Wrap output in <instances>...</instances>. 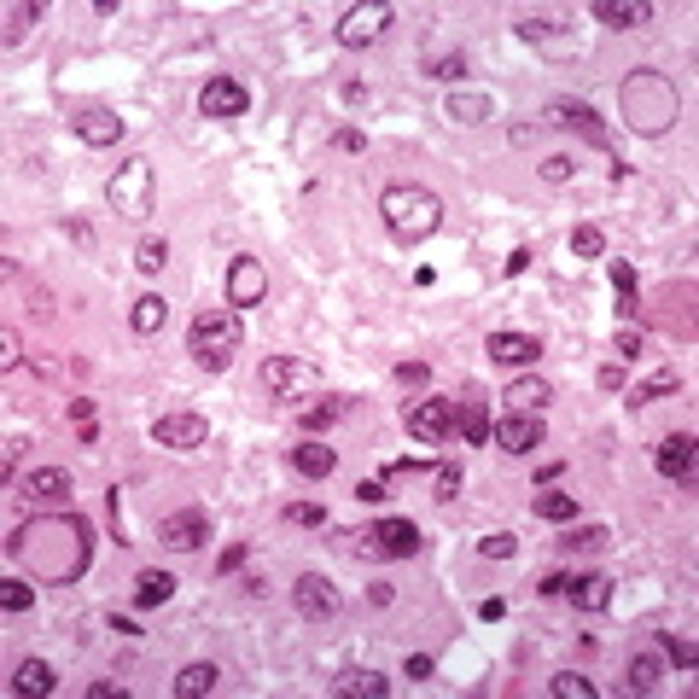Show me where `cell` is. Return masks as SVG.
Masks as SVG:
<instances>
[{
    "mask_svg": "<svg viewBox=\"0 0 699 699\" xmlns=\"http://www.w3.org/2000/svg\"><path fill=\"white\" fill-rule=\"evenodd\" d=\"M548 694H554V699H595V682H589V676H577V670H566V676H554V682H548Z\"/></svg>",
    "mask_w": 699,
    "mask_h": 699,
    "instance_id": "39",
    "label": "cell"
},
{
    "mask_svg": "<svg viewBox=\"0 0 699 699\" xmlns=\"http://www.w3.org/2000/svg\"><path fill=\"white\" fill-rule=\"evenodd\" d=\"M490 362H501V367H525V362H536L542 356V338L536 333H490Z\"/></svg>",
    "mask_w": 699,
    "mask_h": 699,
    "instance_id": "19",
    "label": "cell"
},
{
    "mask_svg": "<svg viewBox=\"0 0 699 699\" xmlns=\"http://www.w3.org/2000/svg\"><path fill=\"white\" fill-rule=\"evenodd\" d=\"M612 350H618L624 362H635V356H641V333H635V327H618V333H612Z\"/></svg>",
    "mask_w": 699,
    "mask_h": 699,
    "instance_id": "50",
    "label": "cell"
},
{
    "mask_svg": "<svg viewBox=\"0 0 699 699\" xmlns=\"http://www.w3.org/2000/svg\"><path fill=\"white\" fill-rule=\"evenodd\" d=\"M391 24H397V6H385V0H367V6H350V12L338 18L333 41L356 53V47H373V41L391 30Z\"/></svg>",
    "mask_w": 699,
    "mask_h": 699,
    "instance_id": "7",
    "label": "cell"
},
{
    "mask_svg": "<svg viewBox=\"0 0 699 699\" xmlns=\"http://www.w3.org/2000/svg\"><path fill=\"white\" fill-rule=\"evenodd\" d=\"M169 595H175V577H169V571H140V577H134V606H140V612L164 606Z\"/></svg>",
    "mask_w": 699,
    "mask_h": 699,
    "instance_id": "27",
    "label": "cell"
},
{
    "mask_svg": "<svg viewBox=\"0 0 699 699\" xmlns=\"http://www.w3.org/2000/svg\"><path fill=\"white\" fill-rule=\"evenodd\" d=\"M350 414V397H327V402H315V408H303V432H327L333 420H344Z\"/></svg>",
    "mask_w": 699,
    "mask_h": 699,
    "instance_id": "35",
    "label": "cell"
},
{
    "mask_svg": "<svg viewBox=\"0 0 699 699\" xmlns=\"http://www.w3.org/2000/svg\"><path fill=\"white\" fill-rule=\"evenodd\" d=\"M152 193H158V175L146 158H123L117 175L105 181V204L123 216V222H140V216H152Z\"/></svg>",
    "mask_w": 699,
    "mask_h": 699,
    "instance_id": "6",
    "label": "cell"
},
{
    "mask_svg": "<svg viewBox=\"0 0 699 699\" xmlns=\"http://www.w3.org/2000/svg\"><path fill=\"white\" fill-rule=\"evenodd\" d=\"M292 606H298L303 618L327 624V618H338V612H344V595H338L327 577H315V571H309V577H298V589H292Z\"/></svg>",
    "mask_w": 699,
    "mask_h": 699,
    "instance_id": "12",
    "label": "cell"
},
{
    "mask_svg": "<svg viewBox=\"0 0 699 699\" xmlns=\"http://www.w3.org/2000/svg\"><path fill=\"white\" fill-rule=\"evenodd\" d=\"M70 129H76V140H88V146H117L129 134V123L117 111H105V105H88V111L70 117Z\"/></svg>",
    "mask_w": 699,
    "mask_h": 699,
    "instance_id": "17",
    "label": "cell"
},
{
    "mask_svg": "<svg viewBox=\"0 0 699 699\" xmlns=\"http://www.w3.org/2000/svg\"><path fill=\"white\" fill-rule=\"evenodd\" d=\"M35 18H41V0H12L6 6V41H24Z\"/></svg>",
    "mask_w": 699,
    "mask_h": 699,
    "instance_id": "36",
    "label": "cell"
},
{
    "mask_svg": "<svg viewBox=\"0 0 699 699\" xmlns=\"http://www.w3.org/2000/svg\"><path fill=\"white\" fill-rule=\"evenodd\" d=\"M618 111L635 134H670L682 117V94L665 70H630V82L618 88Z\"/></svg>",
    "mask_w": 699,
    "mask_h": 699,
    "instance_id": "2",
    "label": "cell"
},
{
    "mask_svg": "<svg viewBox=\"0 0 699 699\" xmlns=\"http://www.w3.org/2000/svg\"><path fill=\"white\" fill-rule=\"evenodd\" d=\"M70 496H76V478L65 466H35L24 478V501H35V507H70Z\"/></svg>",
    "mask_w": 699,
    "mask_h": 699,
    "instance_id": "15",
    "label": "cell"
},
{
    "mask_svg": "<svg viewBox=\"0 0 699 699\" xmlns=\"http://www.w3.org/2000/svg\"><path fill=\"white\" fill-rule=\"evenodd\" d=\"M53 688H59V676H53V665H47V659H24V665L12 670V694H53Z\"/></svg>",
    "mask_w": 699,
    "mask_h": 699,
    "instance_id": "23",
    "label": "cell"
},
{
    "mask_svg": "<svg viewBox=\"0 0 699 699\" xmlns=\"http://www.w3.org/2000/svg\"><path fill=\"white\" fill-rule=\"evenodd\" d=\"M571 175H577V158H566V152H554V158H542V181H554V187H566Z\"/></svg>",
    "mask_w": 699,
    "mask_h": 699,
    "instance_id": "47",
    "label": "cell"
},
{
    "mask_svg": "<svg viewBox=\"0 0 699 699\" xmlns=\"http://www.w3.org/2000/svg\"><path fill=\"white\" fill-rule=\"evenodd\" d=\"M670 391H682V379H676V367H665V373H653L647 385H635V391H630V408H647V402L670 397Z\"/></svg>",
    "mask_w": 699,
    "mask_h": 699,
    "instance_id": "33",
    "label": "cell"
},
{
    "mask_svg": "<svg viewBox=\"0 0 699 699\" xmlns=\"http://www.w3.org/2000/svg\"><path fill=\"white\" fill-rule=\"evenodd\" d=\"M385 228L397 245H426L437 228H443V199H437L432 187H414V181H397V187H385Z\"/></svg>",
    "mask_w": 699,
    "mask_h": 699,
    "instance_id": "3",
    "label": "cell"
},
{
    "mask_svg": "<svg viewBox=\"0 0 699 699\" xmlns=\"http://www.w3.org/2000/svg\"><path fill=\"white\" fill-rule=\"evenodd\" d=\"M600 24H612V30H635V24H653V6L647 0H595L589 6Z\"/></svg>",
    "mask_w": 699,
    "mask_h": 699,
    "instance_id": "22",
    "label": "cell"
},
{
    "mask_svg": "<svg viewBox=\"0 0 699 699\" xmlns=\"http://www.w3.org/2000/svg\"><path fill=\"white\" fill-rule=\"evenodd\" d=\"M536 519L571 525V519H577V496H566V490H542V496H536Z\"/></svg>",
    "mask_w": 699,
    "mask_h": 699,
    "instance_id": "31",
    "label": "cell"
},
{
    "mask_svg": "<svg viewBox=\"0 0 699 699\" xmlns=\"http://www.w3.org/2000/svg\"><path fill=\"white\" fill-rule=\"evenodd\" d=\"M478 554H484V560H513V554H519V536H507V531L484 536V542H478Z\"/></svg>",
    "mask_w": 699,
    "mask_h": 699,
    "instance_id": "44",
    "label": "cell"
},
{
    "mask_svg": "<svg viewBox=\"0 0 699 699\" xmlns=\"http://www.w3.org/2000/svg\"><path fill=\"white\" fill-rule=\"evenodd\" d=\"M344 548L356 560H408V554H420V525L414 519H379L362 531H344Z\"/></svg>",
    "mask_w": 699,
    "mask_h": 699,
    "instance_id": "5",
    "label": "cell"
},
{
    "mask_svg": "<svg viewBox=\"0 0 699 699\" xmlns=\"http://www.w3.org/2000/svg\"><path fill=\"white\" fill-rule=\"evenodd\" d=\"M292 466H298L303 478H327V472L338 466V455L327 449V443H298V449H292Z\"/></svg>",
    "mask_w": 699,
    "mask_h": 699,
    "instance_id": "30",
    "label": "cell"
},
{
    "mask_svg": "<svg viewBox=\"0 0 699 699\" xmlns=\"http://www.w3.org/2000/svg\"><path fill=\"white\" fill-rule=\"evenodd\" d=\"M321 385V367L303 362V356H268L263 362V391L268 397H303Z\"/></svg>",
    "mask_w": 699,
    "mask_h": 699,
    "instance_id": "8",
    "label": "cell"
},
{
    "mask_svg": "<svg viewBox=\"0 0 699 699\" xmlns=\"http://www.w3.org/2000/svg\"><path fill=\"white\" fill-rule=\"evenodd\" d=\"M239 566H245V542H228V548H222V560H216V571H222V577H233Z\"/></svg>",
    "mask_w": 699,
    "mask_h": 699,
    "instance_id": "52",
    "label": "cell"
},
{
    "mask_svg": "<svg viewBox=\"0 0 699 699\" xmlns=\"http://www.w3.org/2000/svg\"><path fill=\"white\" fill-rule=\"evenodd\" d=\"M152 443H164V449H199V443H210V420L204 414H158L152 420Z\"/></svg>",
    "mask_w": 699,
    "mask_h": 699,
    "instance_id": "13",
    "label": "cell"
},
{
    "mask_svg": "<svg viewBox=\"0 0 699 699\" xmlns=\"http://www.w3.org/2000/svg\"><path fill=\"white\" fill-rule=\"evenodd\" d=\"M443 111H449L455 123H466V129H472V123H490V117H496V94H449V100H443Z\"/></svg>",
    "mask_w": 699,
    "mask_h": 699,
    "instance_id": "25",
    "label": "cell"
},
{
    "mask_svg": "<svg viewBox=\"0 0 699 699\" xmlns=\"http://www.w3.org/2000/svg\"><path fill=\"white\" fill-rule=\"evenodd\" d=\"M158 542H164L169 554H199L204 542H210V513H204V507L169 513L164 525H158Z\"/></svg>",
    "mask_w": 699,
    "mask_h": 699,
    "instance_id": "9",
    "label": "cell"
},
{
    "mask_svg": "<svg viewBox=\"0 0 699 699\" xmlns=\"http://www.w3.org/2000/svg\"><path fill=\"white\" fill-rule=\"evenodd\" d=\"M333 146H344V152H362V129H338Z\"/></svg>",
    "mask_w": 699,
    "mask_h": 699,
    "instance_id": "58",
    "label": "cell"
},
{
    "mask_svg": "<svg viewBox=\"0 0 699 699\" xmlns=\"http://www.w3.org/2000/svg\"><path fill=\"white\" fill-rule=\"evenodd\" d=\"M286 519L292 525H327V507L321 501H298V507H286Z\"/></svg>",
    "mask_w": 699,
    "mask_h": 699,
    "instance_id": "49",
    "label": "cell"
},
{
    "mask_svg": "<svg viewBox=\"0 0 699 699\" xmlns=\"http://www.w3.org/2000/svg\"><path fill=\"white\" fill-rule=\"evenodd\" d=\"M694 437L688 432H676V437H665V443H659V449H653V466H659V472H665V478H676V484H688V478H694Z\"/></svg>",
    "mask_w": 699,
    "mask_h": 699,
    "instance_id": "18",
    "label": "cell"
},
{
    "mask_svg": "<svg viewBox=\"0 0 699 699\" xmlns=\"http://www.w3.org/2000/svg\"><path fill=\"white\" fill-rule=\"evenodd\" d=\"M35 583H0V612H30Z\"/></svg>",
    "mask_w": 699,
    "mask_h": 699,
    "instance_id": "43",
    "label": "cell"
},
{
    "mask_svg": "<svg viewBox=\"0 0 699 699\" xmlns=\"http://www.w3.org/2000/svg\"><path fill=\"white\" fill-rule=\"evenodd\" d=\"M461 70H466V53H455V47H449V53H432V59H426V76H432V82H455Z\"/></svg>",
    "mask_w": 699,
    "mask_h": 699,
    "instance_id": "40",
    "label": "cell"
},
{
    "mask_svg": "<svg viewBox=\"0 0 699 699\" xmlns=\"http://www.w3.org/2000/svg\"><path fill=\"white\" fill-rule=\"evenodd\" d=\"M566 571H548V577H542V583H536V595H566Z\"/></svg>",
    "mask_w": 699,
    "mask_h": 699,
    "instance_id": "54",
    "label": "cell"
},
{
    "mask_svg": "<svg viewBox=\"0 0 699 699\" xmlns=\"http://www.w3.org/2000/svg\"><path fill=\"white\" fill-rule=\"evenodd\" d=\"M402 670H408V682H432V659H426V653H414Z\"/></svg>",
    "mask_w": 699,
    "mask_h": 699,
    "instance_id": "53",
    "label": "cell"
},
{
    "mask_svg": "<svg viewBox=\"0 0 699 699\" xmlns=\"http://www.w3.org/2000/svg\"><path fill=\"white\" fill-rule=\"evenodd\" d=\"M566 595H571L577 612H606V606H612V577H606V571H583V577L566 583Z\"/></svg>",
    "mask_w": 699,
    "mask_h": 699,
    "instance_id": "20",
    "label": "cell"
},
{
    "mask_svg": "<svg viewBox=\"0 0 699 699\" xmlns=\"http://www.w3.org/2000/svg\"><path fill=\"white\" fill-rule=\"evenodd\" d=\"M630 379H624V367H600V391H624Z\"/></svg>",
    "mask_w": 699,
    "mask_h": 699,
    "instance_id": "56",
    "label": "cell"
},
{
    "mask_svg": "<svg viewBox=\"0 0 699 699\" xmlns=\"http://www.w3.org/2000/svg\"><path fill=\"white\" fill-rule=\"evenodd\" d=\"M199 111L228 123V117H245V111H251V94H245V82H233V76H210L204 94H199Z\"/></svg>",
    "mask_w": 699,
    "mask_h": 699,
    "instance_id": "14",
    "label": "cell"
},
{
    "mask_svg": "<svg viewBox=\"0 0 699 699\" xmlns=\"http://www.w3.org/2000/svg\"><path fill=\"white\" fill-rule=\"evenodd\" d=\"M659 641H665V653H670V659H676V665H682V670H688V665H694V659H699V647H694V641H688V635L665 630V635H659Z\"/></svg>",
    "mask_w": 699,
    "mask_h": 699,
    "instance_id": "46",
    "label": "cell"
},
{
    "mask_svg": "<svg viewBox=\"0 0 699 699\" xmlns=\"http://www.w3.org/2000/svg\"><path fill=\"white\" fill-rule=\"evenodd\" d=\"M216 676H222V670L210 665V659H199V665H187L181 676H175V694H181V699H204V694H216Z\"/></svg>",
    "mask_w": 699,
    "mask_h": 699,
    "instance_id": "29",
    "label": "cell"
},
{
    "mask_svg": "<svg viewBox=\"0 0 699 699\" xmlns=\"http://www.w3.org/2000/svg\"><path fill=\"white\" fill-rule=\"evenodd\" d=\"M0 367H6V373L18 367V333H6V338H0Z\"/></svg>",
    "mask_w": 699,
    "mask_h": 699,
    "instance_id": "55",
    "label": "cell"
},
{
    "mask_svg": "<svg viewBox=\"0 0 699 699\" xmlns=\"http://www.w3.org/2000/svg\"><path fill=\"white\" fill-rule=\"evenodd\" d=\"M164 263H169V239H158V233H152V239H140V251H134V268H140V274H158Z\"/></svg>",
    "mask_w": 699,
    "mask_h": 699,
    "instance_id": "37",
    "label": "cell"
},
{
    "mask_svg": "<svg viewBox=\"0 0 699 699\" xmlns=\"http://www.w3.org/2000/svg\"><path fill=\"white\" fill-rule=\"evenodd\" d=\"M455 432H461L466 443H490L496 420H490V408H484V402H461V408H455Z\"/></svg>",
    "mask_w": 699,
    "mask_h": 699,
    "instance_id": "26",
    "label": "cell"
},
{
    "mask_svg": "<svg viewBox=\"0 0 699 699\" xmlns=\"http://www.w3.org/2000/svg\"><path fill=\"white\" fill-rule=\"evenodd\" d=\"M659 682H665V665H659L653 653H635L630 659V688L635 694H659Z\"/></svg>",
    "mask_w": 699,
    "mask_h": 699,
    "instance_id": "32",
    "label": "cell"
},
{
    "mask_svg": "<svg viewBox=\"0 0 699 699\" xmlns=\"http://www.w3.org/2000/svg\"><path fill=\"white\" fill-rule=\"evenodd\" d=\"M426 379H432V367H426V362H402L397 367V385H414V391H420Z\"/></svg>",
    "mask_w": 699,
    "mask_h": 699,
    "instance_id": "51",
    "label": "cell"
},
{
    "mask_svg": "<svg viewBox=\"0 0 699 699\" xmlns=\"http://www.w3.org/2000/svg\"><path fill=\"white\" fill-rule=\"evenodd\" d=\"M239 344H245L239 309H204V315H193V327H187V350H193V362L210 367V373H222Z\"/></svg>",
    "mask_w": 699,
    "mask_h": 699,
    "instance_id": "4",
    "label": "cell"
},
{
    "mask_svg": "<svg viewBox=\"0 0 699 699\" xmlns=\"http://www.w3.org/2000/svg\"><path fill=\"white\" fill-rule=\"evenodd\" d=\"M542 414H525V408H513V414H501L496 420V443L507 455H531L536 443H542Z\"/></svg>",
    "mask_w": 699,
    "mask_h": 699,
    "instance_id": "16",
    "label": "cell"
},
{
    "mask_svg": "<svg viewBox=\"0 0 699 699\" xmlns=\"http://www.w3.org/2000/svg\"><path fill=\"white\" fill-rule=\"evenodd\" d=\"M548 117H554L560 129H577L583 140H606V123L595 117V105H583V100H554L548 105Z\"/></svg>",
    "mask_w": 699,
    "mask_h": 699,
    "instance_id": "21",
    "label": "cell"
},
{
    "mask_svg": "<svg viewBox=\"0 0 699 699\" xmlns=\"http://www.w3.org/2000/svg\"><path fill=\"white\" fill-rule=\"evenodd\" d=\"M408 432L420 437V443H449V437H455V402L420 397L408 408Z\"/></svg>",
    "mask_w": 699,
    "mask_h": 699,
    "instance_id": "11",
    "label": "cell"
},
{
    "mask_svg": "<svg viewBox=\"0 0 699 699\" xmlns=\"http://www.w3.org/2000/svg\"><path fill=\"white\" fill-rule=\"evenodd\" d=\"M70 420H76V426H88V420H94V402H88V397H70Z\"/></svg>",
    "mask_w": 699,
    "mask_h": 699,
    "instance_id": "57",
    "label": "cell"
},
{
    "mask_svg": "<svg viewBox=\"0 0 699 699\" xmlns=\"http://www.w3.org/2000/svg\"><path fill=\"white\" fill-rule=\"evenodd\" d=\"M507 397H513V408H525V414H542V408L554 402V391H548L542 379H513V391H507Z\"/></svg>",
    "mask_w": 699,
    "mask_h": 699,
    "instance_id": "34",
    "label": "cell"
},
{
    "mask_svg": "<svg viewBox=\"0 0 699 699\" xmlns=\"http://www.w3.org/2000/svg\"><path fill=\"white\" fill-rule=\"evenodd\" d=\"M268 298V274H263V263L257 257H233L228 263V309H257V303Z\"/></svg>",
    "mask_w": 699,
    "mask_h": 699,
    "instance_id": "10",
    "label": "cell"
},
{
    "mask_svg": "<svg viewBox=\"0 0 699 699\" xmlns=\"http://www.w3.org/2000/svg\"><path fill=\"white\" fill-rule=\"evenodd\" d=\"M338 694L344 699H385L391 694V676H379V670H350V676H338Z\"/></svg>",
    "mask_w": 699,
    "mask_h": 699,
    "instance_id": "28",
    "label": "cell"
},
{
    "mask_svg": "<svg viewBox=\"0 0 699 699\" xmlns=\"http://www.w3.org/2000/svg\"><path fill=\"white\" fill-rule=\"evenodd\" d=\"M88 536H94L88 519H76V513H41L6 536V554L24 560L35 583H76L88 571Z\"/></svg>",
    "mask_w": 699,
    "mask_h": 699,
    "instance_id": "1",
    "label": "cell"
},
{
    "mask_svg": "<svg viewBox=\"0 0 699 699\" xmlns=\"http://www.w3.org/2000/svg\"><path fill=\"white\" fill-rule=\"evenodd\" d=\"M356 496H362V501H385V478H367Z\"/></svg>",
    "mask_w": 699,
    "mask_h": 699,
    "instance_id": "59",
    "label": "cell"
},
{
    "mask_svg": "<svg viewBox=\"0 0 699 699\" xmlns=\"http://www.w3.org/2000/svg\"><path fill=\"white\" fill-rule=\"evenodd\" d=\"M164 321H169V303L158 298V292H140V298H134V309H129V327H134L140 338L164 333Z\"/></svg>",
    "mask_w": 699,
    "mask_h": 699,
    "instance_id": "24",
    "label": "cell"
},
{
    "mask_svg": "<svg viewBox=\"0 0 699 699\" xmlns=\"http://www.w3.org/2000/svg\"><path fill=\"white\" fill-rule=\"evenodd\" d=\"M525 268H531V251H525V245H519V251H513V257H507V274H525Z\"/></svg>",
    "mask_w": 699,
    "mask_h": 699,
    "instance_id": "60",
    "label": "cell"
},
{
    "mask_svg": "<svg viewBox=\"0 0 699 699\" xmlns=\"http://www.w3.org/2000/svg\"><path fill=\"white\" fill-rule=\"evenodd\" d=\"M571 251L589 263V257H600V251H606V233H600V228H577V233H571Z\"/></svg>",
    "mask_w": 699,
    "mask_h": 699,
    "instance_id": "45",
    "label": "cell"
},
{
    "mask_svg": "<svg viewBox=\"0 0 699 699\" xmlns=\"http://www.w3.org/2000/svg\"><path fill=\"white\" fill-rule=\"evenodd\" d=\"M612 286H618V298H624V315L635 309V292H641V274L630 263H612Z\"/></svg>",
    "mask_w": 699,
    "mask_h": 699,
    "instance_id": "42",
    "label": "cell"
},
{
    "mask_svg": "<svg viewBox=\"0 0 699 699\" xmlns=\"http://www.w3.org/2000/svg\"><path fill=\"white\" fill-rule=\"evenodd\" d=\"M513 30H519V41H548V35L560 30V18H554V12H525Z\"/></svg>",
    "mask_w": 699,
    "mask_h": 699,
    "instance_id": "38",
    "label": "cell"
},
{
    "mask_svg": "<svg viewBox=\"0 0 699 699\" xmlns=\"http://www.w3.org/2000/svg\"><path fill=\"white\" fill-rule=\"evenodd\" d=\"M560 548H566V554H595V548H606V525H589V531L560 536Z\"/></svg>",
    "mask_w": 699,
    "mask_h": 699,
    "instance_id": "41",
    "label": "cell"
},
{
    "mask_svg": "<svg viewBox=\"0 0 699 699\" xmlns=\"http://www.w3.org/2000/svg\"><path fill=\"white\" fill-rule=\"evenodd\" d=\"M432 496H437V501H449V496H461V466H449V461L437 466V490H432Z\"/></svg>",
    "mask_w": 699,
    "mask_h": 699,
    "instance_id": "48",
    "label": "cell"
}]
</instances>
